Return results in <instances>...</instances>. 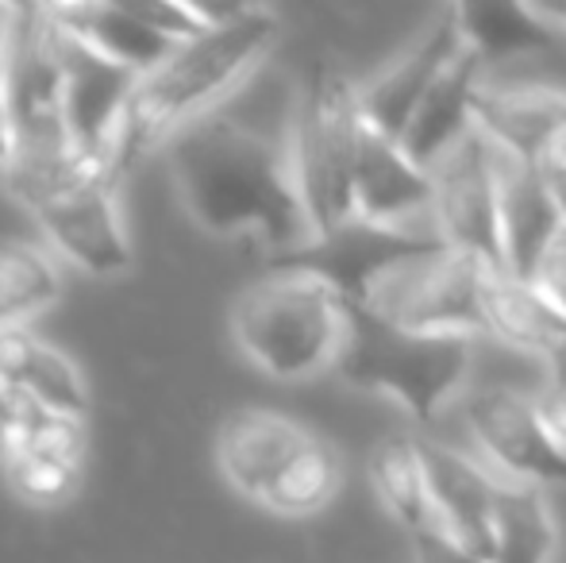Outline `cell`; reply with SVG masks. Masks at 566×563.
Returning a JSON list of instances; mask_svg holds the SVG:
<instances>
[{"label": "cell", "mask_w": 566, "mask_h": 563, "mask_svg": "<svg viewBox=\"0 0 566 563\" xmlns=\"http://www.w3.org/2000/svg\"><path fill=\"white\" fill-rule=\"evenodd\" d=\"M62 298V274L46 248L28 240L0 243V329H28Z\"/></svg>", "instance_id": "cell-25"}, {"label": "cell", "mask_w": 566, "mask_h": 563, "mask_svg": "<svg viewBox=\"0 0 566 563\" xmlns=\"http://www.w3.org/2000/svg\"><path fill=\"white\" fill-rule=\"evenodd\" d=\"M412 552H417L420 563H485L482 556H474L467 544L454 541L440 521H432V525L412 533Z\"/></svg>", "instance_id": "cell-29"}, {"label": "cell", "mask_w": 566, "mask_h": 563, "mask_svg": "<svg viewBox=\"0 0 566 563\" xmlns=\"http://www.w3.org/2000/svg\"><path fill=\"white\" fill-rule=\"evenodd\" d=\"M485 267L454 251L440 236H417L397 251L350 301L363 313L424 336H470L482 332Z\"/></svg>", "instance_id": "cell-6"}, {"label": "cell", "mask_w": 566, "mask_h": 563, "mask_svg": "<svg viewBox=\"0 0 566 563\" xmlns=\"http://www.w3.org/2000/svg\"><path fill=\"white\" fill-rule=\"evenodd\" d=\"M186 212L212 236H254L274 259L313 240L293 178L290 124L262 128L224 108L186 124L166 143Z\"/></svg>", "instance_id": "cell-1"}, {"label": "cell", "mask_w": 566, "mask_h": 563, "mask_svg": "<svg viewBox=\"0 0 566 563\" xmlns=\"http://www.w3.org/2000/svg\"><path fill=\"white\" fill-rule=\"evenodd\" d=\"M12 163V121H8V101L4 85H0V170Z\"/></svg>", "instance_id": "cell-33"}, {"label": "cell", "mask_w": 566, "mask_h": 563, "mask_svg": "<svg viewBox=\"0 0 566 563\" xmlns=\"http://www.w3.org/2000/svg\"><path fill=\"white\" fill-rule=\"evenodd\" d=\"M555 544L559 533L544 494L521 482H497L490 563H552Z\"/></svg>", "instance_id": "cell-24"}, {"label": "cell", "mask_w": 566, "mask_h": 563, "mask_svg": "<svg viewBox=\"0 0 566 563\" xmlns=\"http://www.w3.org/2000/svg\"><path fill=\"white\" fill-rule=\"evenodd\" d=\"M355 147H358V90L332 62H316L290 113L293 178L313 236L355 217Z\"/></svg>", "instance_id": "cell-7"}, {"label": "cell", "mask_w": 566, "mask_h": 563, "mask_svg": "<svg viewBox=\"0 0 566 563\" xmlns=\"http://www.w3.org/2000/svg\"><path fill=\"white\" fill-rule=\"evenodd\" d=\"M8 28H12V8H8V4H0V59H4Z\"/></svg>", "instance_id": "cell-35"}, {"label": "cell", "mask_w": 566, "mask_h": 563, "mask_svg": "<svg viewBox=\"0 0 566 563\" xmlns=\"http://www.w3.org/2000/svg\"><path fill=\"white\" fill-rule=\"evenodd\" d=\"M524 282H528L555 313L566 316V225L555 228V236L547 240V248L539 251V259L532 263Z\"/></svg>", "instance_id": "cell-28"}, {"label": "cell", "mask_w": 566, "mask_h": 563, "mask_svg": "<svg viewBox=\"0 0 566 563\" xmlns=\"http://www.w3.org/2000/svg\"><path fill=\"white\" fill-rule=\"evenodd\" d=\"M277 35H282L277 12L259 4L231 8L220 12L201 35L174 46L150 74H143L124 105L113 158H108L116 186L132 178L186 124L212 113L259 66Z\"/></svg>", "instance_id": "cell-2"}, {"label": "cell", "mask_w": 566, "mask_h": 563, "mask_svg": "<svg viewBox=\"0 0 566 563\" xmlns=\"http://www.w3.org/2000/svg\"><path fill=\"white\" fill-rule=\"evenodd\" d=\"M0 378H8L46 414L74 421H85L90 414V390L74 359H66L46 340L31 336L28 329H0Z\"/></svg>", "instance_id": "cell-20"}, {"label": "cell", "mask_w": 566, "mask_h": 563, "mask_svg": "<svg viewBox=\"0 0 566 563\" xmlns=\"http://www.w3.org/2000/svg\"><path fill=\"white\" fill-rule=\"evenodd\" d=\"M467 421L474 428L482 451L521 487L566 482V456L552 444L539 421L536 394L513 386H482L470 394Z\"/></svg>", "instance_id": "cell-11"}, {"label": "cell", "mask_w": 566, "mask_h": 563, "mask_svg": "<svg viewBox=\"0 0 566 563\" xmlns=\"http://www.w3.org/2000/svg\"><path fill=\"white\" fill-rule=\"evenodd\" d=\"M31 406H35V402H31L28 394H20L8 378H0V475H4V463H8V456H12L15 436H20V425H23V417L31 414Z\"/></svg>", "instance_id": "cell-30"}, {"label": "cell", "mask_w": 566, "mask_h": 563, "mask_svg": "<svg viewBox=\"0 0 566 563\" xmlns=\"http://www.w3.org/2000/svg\"><path fill=\"white\" fill-rule=\"evenodd\" d=\"M536 409H539V421H544L547 436H552V444L566 456V390H559V386L539 390Z\"/></svg>", "instance_id": "cell-31"}, {"label": "cell", "mask_w": 566, "mask_h": 563, "mask_svg": "<svg viewBox=\"0 0 566 563\" xmlns=\"http://www.w3.org/2000/svg\"><path fill=\"white\" fill-rule=\"evenodd\" d=\"M77 475H82V463H70V459H54V456H43V451H12L0 479H4L23 502L59 505L77 490Z\"/></svg>", "instance_id": "cell-27"}, {"label": "cell", "mask_w": 566, "mask_h": 563, "mask_svg": "<svg viewBox=\"0 0 566 563\" xmlns=\"http://www.w3.org/2000/svg\"><path fill=\"white\" fill-rule=\"evenodd\" d=\"M347 305L324 279L297 267H274L231 305L239 352L282 383H301L336 367Z\"/></svg>", "instance_id": "cell-3"}, {"label": "cell", "mask_w": 566, "mask_h": 563, "mask_svg": "<svg viewBox=\"0 0 566 563\" xmlns=\"http://www.w3.org/2000/svg\"><path fill=\"white\" fill-rule=\"evenodd\" d=\"M432 181L436 236L448 248L474 256L485 271H505L501 251V212H497V155L493 143L470 124L459 139L428 166Z\"/></svg>", "instance_id": "cell-9"}, {"label": "cell", "mask_w": 566, "mask_h": 563, "mask_svg": "<svg viewBox=\"0 0 566 563\" xmlns=\"http://www.w3.org/2000/svg\"><path fill=\"white\" fill-rule=\"evenodd\" d=\"M544 178H547V189H552V201L559 209L563 225H566V158H547L544 163Z\"/></svg>", "instance_id": "cell-32"}, {"label": "cell", "mask_w": 566, "mask_h": 563, "mask_svg": "<svg viewBox=\"0 0 566 563\" xmlns=\"http://www.w3.org/2000/svg\"><path fill=\"white\" fill-rule=\"evenodd\" d=\"M4 181L54 251L85 274L116 279L132 267V240L116 205L119 186L105 166L85 163L70 150L54 163L8 166Z\"/></svg>", "instance_id": "cell-4"}, {"label": "cell", "mask_w": 566, "mask_h": 563, "mask_svg": "<svg viewBox=\"0 0 566 563\" xmlns=\"http://www.w3.org/2000/svg\"><path fill=\"white\" fill-rule=\"evenodd\" d=\"M555 158H566V128H563V136H559V150H555Z\"/></svg>", "instance_id": "cell-37"}, {"label": "cell", "mask_w": 566, "mask_h": 563, "mask_svg": "<svg viewBox=\"0 0 566 563\" xmlns=\"http://www.w3.org/2000/svg\"><path fill=\"white\" fill-rule=\"evenodd\" d=\"M0 85H4L8 121H12L8 166H39L70 155L66 121H62V70L54 54V28L43 4L12 8Z\"/></svg>", "instance_id": "cell-8"}, {"label": "cell", "mask_w": 566, "mask_h": 563, "mask_svg": "<svg viewBox=\"0 0 566 563\" xmlns=\"http://www.w3.org/2000/svg\"><path fill=\"white\" fill-rule=\"evenodd\" d=\"M478 77H482V59H478L470 46H459V54L440 70V77H436L432 90L424 93V101L417 105L412 121L405 124L397 147H401L420 170H428V166L474 124V97H478V90H482Z\"/></svg>", "instance_id": "cell-19"}, {"label": "cell", "mask_w": 566, "mask_h": 563, "mask_svg": "<svg viewBox=\"0 0 566 563\" xmlns=\"http://www.w3.org/2000/svg\"><path fill=\"white\" fill-rule=\"evenodd\" d=\"M462 35L459 20H454V8H443L432 20V28L386 70L370 85L358 90V116L370 132L386 139H401L405 124L412 121L417 105L424 101V93L432 90V82L440 77V70L459 54Z\"/></svg>", "instance_id": "cell-12"}, {"label": "cell", "mask_w": 566, "mask_h": 563, "mask_svg": "<svg viewBox=\"0 0 566 563\" xmlns=\"http://www.w3.org/2000/svg\"><path fill=\"white\" fill-rule=\"evenodd\" d=\"M539 12H544L547 23H555L559 31H566V8H539Z\"/></svg>", "instance_id": "cell-36"}, {"label": "cell", "mask_w": 566, "mask_h": 563, "mask_svg": "<svg viewBox=\"0 0 566 563\" xmlns=\"http://www.w3.org/2000/svg\"><path fill=\"white\" fill-rule=\"evenodd\" d=\"M350 197H355V220L401 228L405 220L428 212V205H432V181H428V170H420L394 139L370 132L363 124V116H358Z\"/></svg>", "instance_id": "cell-15"}, {"label": "cell", "mask_w": 566, "mask_h": 563, "mask_svg": "<svg viewBox=\"0 0 566 563\" xmlns=\"http://www.w3.org/2000/svg\"><path fill=\"white\" fill-rule=\"evenodd\" d=\"M482 336L532 352L539 359L566 344V316L555 313L524 279L509 271H485L482 279Z\"/></svg>", "instance_id": "cell-21"}, {"label": "cell", "mask_w": 566, "mask_h": 563, "mask_svg": "<svg viewBox=\"0 0 566 563\" xmlns=\"http://www.w3.org/2000/svg\"><path fill=\"white\" fill-rule=\"evenodd\" d=\"M43 12L62 35L135 77L150 74L178 46L127 4H43Z\"/></svg>", "instance_id": "cell-16"}, {"label": "cell", "mask_w": 566, "mask_h": 563, "mask_svg": "<svg viewBox=\"0 0 566 563\" xmlns=\"http://www.w3.org/2000/svg\"><path fill=\"white\" fill-rule=\"evenodd\" d=\"M547 367H552V386L566 390V344H559L552 355H547Z\"/></svg>", "instance_id": "cell-34"}, {"label": "cell", "mask_w": 566, "mask_h": 563, "mask_svg": "<svg viewBox=\"0 0 566 563\" xmlns=\"http://www.w3.org/2000/svg\"><path fill=\"white\" fill-rule=\"evenodd\" d=\"M343 482V459L324 436L308 432L301 448L285 459L259 494V505L282 513V518H308L321 513L336 498Z\"/></svg>", "instance_id": "cell-23"}, {"label": "cell", "mask_w": 566, "mask_h": 563, "mask_svg": "<svg viewBox=\"0 0 566 563\" xmlns=\"http://www.w3.org/2000/svg\"><path fill=\"white\" fill-rule=\"evenodd\" d=\"M308 432L313 428L274 409H235L217 432V463L239 494L259 502L274 471L301 448Z\"/></svg>", "instance_id": "cell-18"}, {"label": "cell", "mask_w": 566, "mask_h": 563, "mask_svg": "<svg viewBox=\"0 0 566 563\" xmlns=\"http://www.w3.org/2000/svg\"><path fill=\"white\" fill-rule=\"evenodd\" d=\"M54 54H59L62 70V121H66L70 150L85 163L108 170L119 116H124V105L139 77L105 62L101 54L85 51L59 28H54Z\"/></svg>", "instance_id": "cell-10"}, {"label": "cell", "mask_w": 566, "mask_h": 563, "mask_svg": "<svg viewBox=\"0 0 566 563\" xmlns=\"http://www.w3.org/2000/svg\"><path fill=\"white\" fill-rule=\"evenodd\" d=\"M493 155H497V212L505 271L513 279H528L532 263L547 248V240L563 225V217L552 201L544 166L516 163V158L501 155L497 147H493Z\"/></svg>", "instance_id": "cell-17"}, {"label": "cell", "mask_w": 566, "mask_h": 563, "mask_svg": "<svg viewBox=\"0 0 566 563\" xmlns=\"http://www.w3.org/2000/svg\"><path fill=\"white\" fill-rule=\"evenodd\" d=\"M454 20H459L462 46H470L482 66L532 51H552L559 39V28L528 4H462L454 8Z\"/></svg>", "instance_id": "cell-22"}, {"label": "cell", "mask_w": 566, "mask_h": 563, "mask_svg": "<svg viewBox=\"0 0 566 563\" xmlns=\"http://www.w3.org/2000/svg\"><path fill=\"white\" fill-rule=\"evenodd\" d=\"M420 463H424L428 498L432 513L459 544H467L474 556L490 563L493 556V502H497V482L459 456L440 440H417Z\"/></svg>", "instance_id": "cell-14"}, {"label": "cell", "mask_w": 566, "mask_h": 563, "mask_svg": "<svg viewBox=\"0 0 566 563\" xmlns=\"http://www.w3.org/2000/svg\"><path fill=\"white\" fill-rule=\"evenodd\" d=\"M474 340L405 332L347 305L336 371L358 390L386 394L417 421H436L467 383Z\"/></svg>", "instance_id": "cell-5"}, {"label": "cell", "mask_w": 566, "mask_h": 563, "mask_svg": "<svg viewBox=\"0 0 566 563\" xmlns=\"http://www.w3.org/2000/svg\"><path fill=\"white\" fill-rule=\"evenodd\" d=\"M370 482L378 490L381 505L401 521L409 533L432 525V498H428L424 463L412 436H386L370 451Z\"/></svg>", "instance_id": "cell-26"}, {"label": "cell", "mask_w": 566, "mask_h": 563, "mask_svg": "<svg viewBox=\"0 0 566 563\" xmlns=\"http://www.w3.org/2000/svg\"><path fill=\"white\" fill-rule=\"evenodd\" d=\"M474 128L501 155L516 163L544 166L559 150L566 128V93L552 85H513V90H478Z\"/></svg>", "instance_id": "cell-13"}]
</instances>
